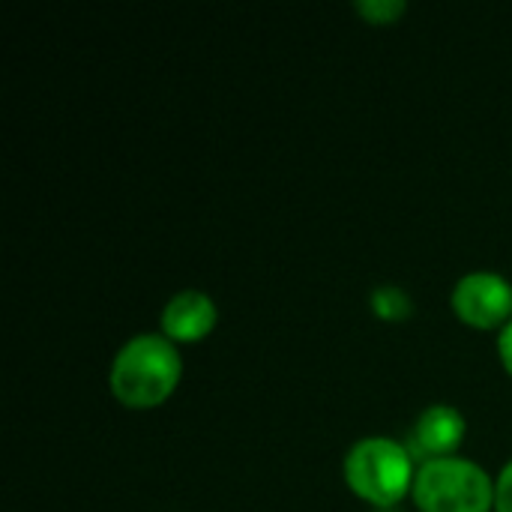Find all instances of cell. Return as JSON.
<instances>
[{
	"instance_id": "1",
	"label": "cell",
	"mask_w": 512,
	"mask_h": 512,
	"mask_svg": "<svg viewBox=\"0 0 512 512\" xmlns=\"http://www.w3.org/2000/svg\"><path fill=\"white\" fill-rule=\"evenodd\" d=\"M183 378V360L177 345L162 333L132 336L111 363L108 387L111 396L132 411L162 405Z\"/></svg>"
},
{
	"instance_id": "2",
	"label": "cell",
	"mask_w": 512,
	"mask_h": 512,
	"mask_svg": "<svg viewBox=\"0 0 512 512\" xmlns=\"http://www.w3.org/2000/svg\"><path fill=\"white\" fill-rule=\"evenodd\" d=\"M414 480V456L393 438H363L345 456L348 489L372 507L399 504L408 492H414Z\"/></svg>"
},
{
	"instance_id": "3",
	"label": "cell",
	"mask_w": 512,
	"mask_h": 512,
	"mask_svg": "<svg viewBox=\"0 0 512 512\" xmlns=\"http://www.w3.org/2000/svg\"><path fill=\"white\" fill-rule=\"evenodd\" d=\"M411 495L420 512L495 510V480L480 465L459 456L423 462Z\"/></svg>"
},
{
	"instance_id": "4",
	"label": "cell",
	"mask_w": 512,
	"mask_h": 512,
	"mask_svg": "<svg viewBox=\"0 0 512 512\" xmlns=\"http://www.w3.org/2000/svg\"><path fill=\"white\" fill-rule=\"evenodd\" d=\"M450 306L474 330H504L512 321V285L501 273H468L456 282Z\"/></svg>"
},
{
	"instance_id": "5",
	"label": "cell",
	"mask_w": 512,
	"mask_h": 512,
	"mask_svg": "<svg viewBox=\"0 0 512 512\" xmlns=\"http://www.w3.org/2000/svg\"><path fill=\"white\" fill-rule=\"evenodd\" d=\"M468 423L465 414L453 405H429L411 432V456L420 462H432V459H450L459 453L462 441H465Z\"/></svg>"
},
{
	"instance_id": "6",
	"label": "cell",
	"mask_w": 512,
	"mask_h": 512,
	"mask_svg": "<svg viewBox=\"0 0 512 512\" xmlns=\"http://www.w3.org/2000/svg\"><path fill=\"white\" fill-rule=\"evenodd\" d=\"M216 321H219V309L213 297L198 288H186L165 303L159 318V333L168 336L174 345L201 342L213 333Z\"/></svg>"
},
{
	"instance_id": "7",
	"label": "cell",
	"mask_w": 512,
	"mask_h": 512,
	"mask_svg": "<svg viewBox=\"0 0 512 512\" xmlns=\"http://www.w3.org/2000/svg\"><path fill=\"white\" fill-rule=\"evenodd\" d=\"M372 312L381 321H405L414 312V300L399 285H378L372 291Z\"/></svg>"
},
{
	"instance_id": "8",
	"label": "cell",
	"mask_w": 512,
	"mask_h": 512,
	"mask_svg": "<svg viewBox=\"0 0 512 512\" xmlns=\"http://www.w3.org/2000/svg\"><path fill=\"white\" fill-rule=\"evenodd\" d=\"M354 9L369 21V24H393L399 15H405V3L402 0H357Z\"/></svg>"
},
{
	"instance_id": "9",
	"label": "cell",
	"mask_w": 512,
	"mask_h": 512,
	"mask_svg": "<svg viewBox=\"0 0 512 512\" xmlns=\"http://www.w3.org/2000/svg\"><path fill=\"white\" fill-rule=\"evenodd\" d=\"M495 512H512V459L495 480Z\"/></svg>"
},
{
	"instance_id": "10",
	"label": "cell",
	"mask_w": 512,
	"mask_h": 512,
	"mask_svg": "<svg viewBox=\"0 0 512 512\" xmlns=\"http://www.w3.org/2000/svg\"><path fill=\"white\" fill-rule=\"evenodd\" d=\"M498 357H501L504 369L512 375V321L501 330V336H498Z\"/></svg>"
}]
</instances>
